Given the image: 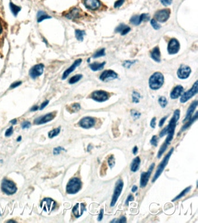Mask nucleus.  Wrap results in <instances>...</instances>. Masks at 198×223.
Masks as SVG:
<instances>
[{"mask_svg": "<svg viewBox=\"0 0 198 223\" xmlns=\"http://www.w3.org/2000/svg\"><path fill=\"white\" fill-rule=\"evenodd\" d=\"M197 89H198V81H196L189 90L187 91L186 92H184L182 94V95L180 98V102L181 103H185L188 100L191 99L193 96H195L197 93Z\"/></svg>", "mask_w": 198, "mask_h": 223, "instance_id": "0eeeda50", "label": "nucleus"}, {"mask_svg": "<svg viewBox=\"0 0 198 223\" xmlns=\"http://www.w3.org/2000/svg\"><path fill=\"white\" fill-rule=\"evenodd\" d=\"M81 109V106L79 103H75L70 106V111L72 112H77Z\"/></svg>", "mask_w": 198, "mask_h": 223, "instance_id": "e433bc0d", "label": "nucleus"}, {"mask_svg": "<svg viewBox=\"0 0 198 223\" xmlns=\"http://www.w3.org/2000/svg\"><path fill=\"white\" fill-rule=\"evenodd\" d=\"M10 123H11L12 125H15V124H16L17 123V120H16V119H13V120H12L11 121H10Z\"/></svg>", "mask_w": 198, "mask_h": 223, "instance_id": "e2e57ef3", "label": "nucleus"}, {"mask_svg": "<svg viewBox=\"0 0 198 223\" xmlns=\"http://www.w3.org/2000/svg\"><path fill=\"white\" fill-rule=\"evenodd\" d=\"M180 48V45L178 41L175 38H172L169 42L167 51L169 54L174 55L178 52Z\"/></svg>", "mask_w": 198, "mask_h": 223, "instance_id": "f8f14e48", "label": "nucleus"}, {"mask_svg": "<svg viewBox=\"0 0 198 223\" xmlns=\"http://www.w3.org/2000/svg\"><path fill=\"white\" fill-rule=\"evenodd\" d=\"M82 62V59H79V60H77L75 61V62L71 65V67H69L68 69L64 71V72L63 73V76H62V79L63 80H64L66 79L69 75L72 73L77 67H78L80 64Z\"/></svg>", "mask_w": 198, "mask_h": 223, "instance_id": "6ab92c4d", "label": "nucleus"}, {"mask_svg": "<svg viewBox=\"0 0 198 223\" xmlns=\"http://www.w3.org/2000/svg\"><path fill=\"white\" fill-rule=\"evenodd\" d=\"M105 55V49L102 48L101 49L98 51H97L93 55V58H98L101 57H103V56Z\"/></svg>", "mask_w": 198, "mask_h": 223, "instance_id": "4c0bfd02", "label": "nucleus"}, {"mask_svg": "<svg viewBox=\"0 0 198 223\" xmlns=\"http://www.w3.org/2000/svg\"><path fill=\"white\" fill-rule=\"evenodd\" d=\"M3 31V28H2V26L1 25V23H0V34H1Z\"/></svg>", "mask_w": 198, "mask_h": 223, "instance_id": "69168bd1", "label": "nucleus"}, {"mask_svg": "<svg viewBox=\"0 0 198 223\" xmlns=\"http://www.w3.org/2000/svg\"><path fill=\"white\" fill-rule=\"evenodd\" d=\"M150 142L151 144V145H152L153 146H158V138L156 135H153L151 141H150Z\"/></svg>", "mask_w": 198, "mask_h": 223, "instance_id": "37998d69", "label": "nucleus"}, {"mask_svg": "<svg viewBox=\"0 0 198 223\" xmlns=\"http://www.w3.org/2000/svg\"><path fill=\"white\" fill-rule=\"evenodd\" d=\"M138 147L137 146H134V148H133V153L134 155H136L138 152Z\"/></svg>", "mask_w": 198, "mask_h": 223, "instance_id": "bf43d9fd", "label": "nucleus"}, {"mask_svg": "<svg viewBox=\"0 0 198 223\" xmlns=\"http://www.w3.org/2000/svg\"><path fill=\"white\" fill-rule=\"evenodd\" d=\"M151 57L155 62H160L161 61V54L159 48L158 47H155L152 51Z\"/></svg>", "mask_w": 198, "mask_h": 223, "instance_id": "b1692460", "label": "nucleus"}, {"mask_svg": "<svg viewBox=\"0 0 198 223\" xmlns=\"http://www.w3.org/2000/svg\"><path fill=\"white\" fill-rule=\"evenodd\" d=\"M151 25H152V26L153 27L154 29H155V30H159V29H160V25L158 24V23H157V22H156L155 19H152L151 21Z\"/></svg>", "mask_w": 198, "mask_h": 223, "instance_id": "a18cd8bd", "label": "nucleus"}, {"mask_svg": "<svg viewBox=\"0 0 198 223\" xmlns=\"http://www.w3.org/2000/svg\"><path fill=\"white\" fill-rule=\"evenodd\" d=\"M155 166V164L153 163L149 167L148 170L147 172H143L141 174V178H140V187L141 188H145L149 181V180L150 179L151 173L154 169Z\"/></svg>", "mask_w": 198, "mask_h": 223, "instance_id": "6e6552de", "label": "nucleus"}, {"mask_svg": "<svg viewBox=\"0 0 198 223\" xmlns=\"http://www.w3.org/2000/svg\"><path fill=\"white\" fill-rule=\"evenodd\" d=\"M180 110L178 109H177L174 111L173 116L171 119L170 120L168 126H167L160 133L159 136L161 138L163 137L164 135L167 134V137L164 142L168 145L170 144L172 140L173 139L177 123L180 119Z\"/></svg>", "mask_w": 198, "mask_h": 223, "instance_id": "f257e3e1", "label": "nucleus"}, {"mask_svg": "<svg viewBox=\"0 0 198 223\" xmlns=\"http://www.w3.org/2000/svg\"><path fill=\"white\" fill-rule=\"evenodd\" d=\"M13 133H14V129H13V127L11 126L7 130V131L5 133V135L6 137H10L13 134Z\"/></svg>", "mask_w": 198, "mask_h": 223, "instance_id": "09e8293b", "label": "nucleus"}, {"mask_svg": "<svg viewBox=\"0 0 198 223\" xmlns=\"http://www.w3.org/2000/svg\"><path fill=\"white\" fill-rule=\"evenodd\" d=\"M167 118H168V116H165V117L163 118L162 119H160V120L159 122V127H162L163 126V124H164L165 121L166 120V119H167Z\"/></svg>", "mask_w": 198, "mask_h": 223, "instance_id": "5fc2aeb1", "label": "nucleus"}, {"mask_svg": "<svg viewBox=\"0 0 198 223\" xmlns=\"http://www.w3.org/2000/svg\"><path fill=\"white\" fill-rule=\"evenodd\" d=\"M48 103H49V101H48V100L42 102V103L41 105V106L40 107V110H42L43 109H44L48 105Z\"/></svg>", "mask_w": 198, "mask_h": 223, "instance_id": "13d9d810", "label": "nucleus"}, {"mask_svg": "<svg viewBox=\"0 0 198 223\" xmlns=\"http://www.w3.org/2000/svg\"><path fill=\"white\" fill-rule=\"evenodd\" d=\"M117 77V75L116 72L112 70H106L102 73L99 79L103 81H108L115 79Z\"/></svg>", "mask_w": 198, "mask_h": 223, "instance_id": "f3484780", "label": "nucleus"}, {"mask_svg": "<svg viewBox=\"0 0 198 223\" xmlns=\"http://www.w3.org/2000/svg\"><path fill=\"white\" fill-rule=\"evenodd\" d=\"M173 152H174V148H172L169 150L168 153L163 158V159L160 162V163L159 164V166H158L157 170L156 171V173L153 177V179L152 181V183H155L158 180V179L160 177V176L162 174V173H163V172L164 171V170L165 169V167L167 165L168 162H169V161L170 159V157H171L172 153H173Z\"/></svg>", "mask_w": 198, "mask_h": 223, "instance_id": "7ed1b4c3", "label": "nucleus"}, {"mask_svg": "<svg viewBox=\"0 0 198 223\" xmlns=\"http://www.w3.org/2000/svg\"><path fill=\"white\" fill-rule=\"evenodd\" d=\"M60 129L59 127L55 129L50 131L48 133V137H49V138H52L57 136L60 133Z\"/></svg>", "mask_w": 198, "mask_h": 223, "instance_id": "f704fd0d", "label": "nucleus"}, {"mask_svg": "<svg viewBox=\"0 0 198 223\" xmlns=\"http://www.w3.org/2000/svg\"><path fill=\"white\" fill-rule=\"evenodd\" d=\"M197 101H195L193 102L190 105L189 107H188V109L187 110V112H186V116H185V119L183 120V123L187 122L188 120H189L192 118V115H193V114L195 110L196 109V108L197 107Z\"/></svg>", "mask_w": 198, "mask_h": 223, "instance_id": "412c9836", "label": "nucleus"}, {"mask_svg": "<svg viewBox=\"0 0 198 223\" xmlns=\"http://www.w3.org/2000/svg\"><path fill=\"white\" fill-rule=\"evenodd\" d=\"M108 164H109V166H110V168H113V166H114L115 164V159H114V157L113 156V155H111L109 159H108Z\"/></svg>", "mask_w": 198, "mask_h": 223, "instance_id": "a19ab883", "label": "nucleus"}, {"mask_svg": "<svg viewBox=\"0 0 198 223\" xmlns=\"http://www.w3.org/2000/svg\"><path fill=\"white\" fill-rule=\"evenodd\" d=\"M164 83V76L160 72H156L153 74L149 80V87L153 90H157L160 88Z\"/></svg>", "mask_w": 198, "mask_h": 223, "instance_id": "f03ea898", "label": "nucleus"}, {"mask_svg": "<svg viewBox=\"0 0 198 223\" xmlns=\"http://www.w3.org/2000/svg\"><path fill=\"white\" fill-rule=\"evenodd\" d=\"M38 109V106H33V107L31 108L30 110H31L32 112H35V111L37 110Z\"/></svg>", "mask_w": 198, "mask_h": 223, "instance_id": "052dcab7", "label": "nucleus"}, {"mask_svg": "<svg viewBox=\"0 0 198 223\" xmlns=\"http://www.w3.org/2000/svg\"><path fill=\"white\" fill-rule=\"evenodd\" d=\"M85 7L90 10H98L101 6L99 0H84Z\"/></svg>", "mask_w": 198, "mask_h": 223, "instance_id": "aec40b11", "label": "nucleus"}, {"mask_svg": "<svg viewBox=\"0 0 198 223\" xmlns=\"http://www.w3.org/2000/svg\"><path fill=\"white\" fill-rule=\"evenodd\" d=\"M82 77H83V76L82 75H76L70 79L69 83L71 84H75V83H77L79 81H80Z\"/></svg>", "mask_w": 198, "mask_h": 223, "instance_id": "72a5a7b5", "label": "nucleus"}, {"mask_svg": "<svg viewBox=\"0 0 198 223\" xmlns=\"http://www.w3.org/2000/svg\"><path fill=\"white\" fill-rule=\"evenodd\" d=\"M69 19H76L79 18L80 16V11L77 8L72 9L67 15L65 16Z\"/></svg>", "mask_w": 198, "mask_h": 223, "instance_id": "a878e982", "label": "nucleus"}, {"mask_svg": "<svg viewBox=\"0 0 198 223\" xmlns=\"http://www.w3.org/2000/svg\"><path fill=\"white\" fill-rule=\"evenodd\" d=\"M191 188H192L191 186H189V187L186 188H185V189H184L180 194H178L175 198H174L172 200V202H174V201H175V200H177L181 199V198H182L183 196H184L188 192H189V191L190 190Z\"/></svg>", "mask_w": 198, "mask_h": 223, "instance_id": "2f4dec72", "label": "nucleus"}, {"mask_svg": "<svg viewBox=\"0 0 198 223\" xmlns=\"http://www.w3.org/2000/svg\"><path fill=\"white\" fill-rule=\"evenodd\" d=\"M197 112H196V114H195V115L193 116V117H192L189 120H188L187 121V122L185 123V124H184V126H183V127H182V129H181V132H183V131H184L185 130H186V129H188L196 120H197Z\"/></svg>", "mask_w": 198, "mask_h": 223, "instance_id": "bb28decb", "label": "nucleus"}, {"mask_svg": "<svg viewBox=\"0 0 198 223\" xmlns=\"http://www.w3.org/2000/svg\"><path fill=\"white\" fill-rule=\"evenodd\" d=\"M109 94L102 90H98L93 92L91 94V98L98 102H102L108 100Z\"/></svg>", "mask_w": 198, "mask_h": 223, "instance_id": "1a4fd4ad", "label": "nucleus"}, {"mask_svg": "<svg viewBox=\"0 0 198 223\" xmlns=\"http://www.w3.org/2000/svg\"><path fill=\"white\" fill-rule=\"evenodd\" d=\"M160 2L164 6H168L171 4L173 0H160Z\"/></svg>", "mask_w": 198, "mask_h": 223, "instance_id": "8fccbe9b", "label": "nucleus"}, {"mask_svg": "<svg viewBox=\"0 0 198 223\" xmlns=\"http://www.w3.org/2000/svg\"><path fill=\"white\" fill-rule=\"evenodd\" d=\"M140 163H141V159L139 156H137L136 158H134L133 160V161H132V163L131 164V167H130L131 171L133 172H137L140 168Z\"/></svg>", "mask_w": 198, "mask_h": 223, "instance_id": "393cba45", "label": "nucleus"}, {"mask_svg": "<svg viewBox=\"0 0 198 223\" xmlns=\"http://www.w3.org/2000/svg\"><path fill=\"white\" fill-rule=\"evenodd\" d=\"M7 222H15L16 221L12 220H8Z\"/></svg>", "mask_w": 198, "mask_h": 223, "instance_id": "338daca9", "label": "nucleus"}, {"mask_svg": "<svg viewBox=\"0 0 198 223\" xmlns=\"http://www.w3.org/2000/svg\"><path fill=\"white\" fill-rule=\"evenodd\" d=\"M124 1H125V0H117V1H116V3H114V7L115 8H117L120 7L121 6H122V5L124 3Z\"/></svg>", "mask_w": 198, "mask_h": 223, "instance_id": "de8ad7c7", "label": "nucleus"}, {"mask_svg": "<svg viewBox=\"0 0 198 223\" xmlns=\"http://www.w3.org/2000/svg\"><path fill=\"white\" fill-rule=\"evenodd\" d=\"M156 118H153L152 120H151V127L152 128V129H155V127H156Z\"/></svg>", "mask_w": 198, "mask_h": 223, "instance_id": "4d7b16f0", "label": "nucleus"}, {"mask_svg": "<svg viewBox=\"0 0 198 223\" xmlns=\"http://www.w3.org/2000/svg\"><path fill=\"white\" fill-rule=\"evenodd\" d=\"M21 140H22V137H21V136H19V137H18V138H17V141H18V142H19V141H21Z\"/></svg>", "mask_w": 198, "mask_h": 223, "instance_id": "0e129e2a", "label": "nucleus"}, {"mask_svg": "<svg viewBox=\"0 0 198 223\" xmlns=\"http://www.w3.org/2000/svg\"><path fill=\"white\" fill-rule=\"evenodd\" d=\"M65 149L61 147V146H58L57 148H55L53 149V153L54 155H59L60 154V153L62 152V151H64Z\"/></svg>", "mask_w": 198, "mask_h": 223, "instance_id": "49530a36", "label": "nucleus"}, {"mask_svg": "<svg viewBox=\"0 0 198 223\" xmlns=\"http://www.w3.org/2000/svg\"><path fill=\"white\" fill-rule=\"evenodd\" d=\"M184 92V88L181 86H177L175 87L170 93V97L173 99L179 98Z\"/></svg>", "mask_w": 198, "mask_h": 223, "instance_id": "4be33fe9", "label": "nucleus"}, {"mask_svg": "<svg viewBox=\"0 0 198 223\" xmlns=\"http://www.w3.org/2000/svg\"><path fill=\"white\" fill-rule=\"evenodd\" d=\"M30 126H31V123H30V122H27V121L24 122L22 124V127L23 129H29V128L30 127Z\"/></svg>", "mask_w": 198, "mask_h": 223, "instance_id": "3c124183", "label": "nucleus"}, {"mask_svg": "<svg viewBox=\"0 0 198 223\" xmlns=\"http://www.w3.org/2000/svg\"><path fill=\"white\" fill-rule=\"evenodd\" d=\"M44 66L42 64H38L34 66L29 72L30 76L35 79L42 75L44 72Z\"/></svg>", "mask_w": 198, "mask_h": 223, "instance_id": "ddd939ff", "label": "nucleus"}, {"mask_svg": "<svg viewBox=\"0 0 198 223\" xmlns=\"http://www.w3.org/2000/svg\"><path fill=\"white\" fill-rule=\"evenodd\" d=\"M86 210V205L84 203H77L73 207L72 212L76 218H79L83 215Z\"/></svg>", "mask_w": 198, "mask_h": 223, "instance_id": "a211bd4d", "label": "nucleus"}, {"mask_svg": "<svg viewBox=\"0 0 198 223\" xmlns=\"http://www.w3.org/2000/svg\"><path fill=\"white\" fill-rule=\"evenodd\" d=\"M137 189H138V187L136 185H134L133 187V188H132L131 191H132V192H136L137 191Z\"/></svg>", "mask_w": 198, "mask_h": 223, "instance_id": "680f3d73", "label": "nucleus"}, {"mask_svg": "<svg viewBox=\"0 0 198 223\" xmlns=\"http://www.w3.org/2000/svg\"><path fill=\"white\" fill-rule=\"evenodd\" d=\"M0 215H1V212H0Z\"/></svg>", "mask_w": 198, "mask_h": 223, "instance_id": "774afa93", "label": "nucleus"}, {"mask_svg": "<svg viewBox=\"0 0 198 223\" xmlns=\"http://www.w3.org/2000/svg\"><path fill=\"white\" fill-rule=\"evenodd\" d=\"M103 213H104V210L103 209H102L100 210V213H99V215L98 217V221H101L102 220L103 216Z\"/></svg>", "mask_w": 198, "mask_h": 223, "instance_id": "864d4df0", "label": "nucleus"}, {"mask_svg": "<svg viewBox=\"0 0 198 223\" xmlns=\"http://www.w3.org/2000/svg\"><path fill=\"white\" fill-rule=\"evenodd\" d=\"M130 30V27L123 23L120 24L115 29V31L116 33H120L122 36L126 35L129 32Z\"/></svg>", "mask_w": 198, "mask_h": 223, "instance_id": "5701e85b", "label": "nucleus"}, {"mask_svg": "<svg viewBox=\"0 0 198 223\" xmlns=\"http://www.w3.org/2000/svg\"><path fill=\"white\" fill-rule=\"evenodd\" d=\"M2 191L8 195L15 194L17 191V188L15 184L9 180L4 179L1 183Z\"/></svg>", "mask_w": 198, "mask_h": 223, "instance_id": "39448f33", "label": "nucleus"}, {"mask_svg": "<svg viewBox=\"0 0 198 223\" xmlns=\"http://www.w3.org/2000/svg\"><path fill=\"white\" fill-rule=\"evenodd\" d=\"M127 222V220L125 216H121L119 219L114 218L112 221H111V222Z\"/></svg>", "mask_w": 198, "mask_h": 223, "instance_id": "c03bdc74", "label": "nucleus"}, {"mask_svg": "<svg viewBox=\"0 0 198 223\" xmlns=\"http://www.w3.org/2000/svg\"><path fill=\"white\" fill-rule=\"evenodd\" d=\"M134 197H133V195H129V196H128V198H127V200H126V201H125V205H126L127 206H128L129 202H131V201H133V200H134Z\"/></svg>", "mask_w": 198, "mask_h": 223, "instance_id": "603ef678", "label": "nucleus"}, {"mask_svg": "<svg viewBox=\"0 0 198 223\" xmlns=\"http://www.w3.org/2000/svg\"><path fill=\"white\" fill-rule=\"evenodd\" d=\"M124 187V183L122 180L119 179L117 182L116 183L115 185V188L114 189L113 194L112 196L111 203H110V206L113 207L116 205L121 192L123 190Z\"/></svg>", "mask_w": 198, "mask_h": 223, "instance_id": "423d86ee", "label": "nucleus"}, {"mask_svg": "<svg viewBox=\"0 0 198 223\" xmlns=\"http://www.w3.org/2000/svg\"><path fill=\"white\" fill-rule=\"evenodd\" d=\"M56 203L51 198H44L41 203V207L45 211L51 212L56 207Z\"/></svg>", "mask_w": 198, "mask_h": 223, "instance_id": "9b49d317", "label": "nucleus"}, {"mask_svg": "<svg viewBox=\"0 0 198 223\" xmlns=\"http://www.w3.org/2000/svg\"><path fill=\"white\" fill-rule=\"evenodd\" d=\"M10 9H11V12H12V14H14V16H17L18 13L21 11V8L15 5L14 4H13L12 3H10Z\"/></svg>", "mask_w": 198, "mask_h": 223, "instance_id": "7c9ffc66", "label": "nucleus"}, {"mask_svg": "<svg viewBox=\"0 0 198 223\" xmlns=\"http://www.w3.org/2000/svg\"><path fill=\"white\" fill-rule=\"evenodd\" d=\"M143 22L141 15H134L130 19V22L136 26L139 25L141 23Z\"/></svg>", "mask_w": 198, "mask_h": 223, "instance_id": "c85d7f7f", "label": "nucleus"}, {"mask_svg": "<svg viewBox=\"0 0 198 223\" xmlns=\"http://www.w3.org/2000/svg\"><path fill=\"white\" fill-rule=\"evenodd\" d=\"M82 188V183L79 178L74 177L69 180L66 185V192L69 194L74 195L79 192Z\"/></svg>", "mask_w": 198, "mask_h": 223, "instance_id": "20e7f679", "label": "nucleus"}, {"mask_svg": "<svg viewBox=\"0 0 198 223\" xmlns=\"http://www.w3.org/2000/svg\"><path fill=\"white\" fill-rule=\"evenodd\" d=\"M95 120L91 117H84L80 120L79 124L83 129H89L95 126Z\"/></svg>", "mask_w": 198, "mask_h": 223, "instance_id": "4468645a", "label": "nucleus"}, {"mask_svg": "<svg viewBox=\"0 0 198 223\" xmlns=\"http://www.w3.org/2000/svg\"><path fill=\"white\" fill-rule=\"evenodd\" d=\"M86 34V33L84 30H76L75 31V35L76 38L80 41H82L84 38V36Z\"/></svg>", "mask_w": 198, "mask_h": 223, "instance_id": "473e14b6", "label": "nucleus"}, {"mask_svg": "<svg viewBox=\"0 0 198 223\" xmlns=\"http://www.w3.org/2000/svg\"><path fill=\"white\" fill-rule=\"evenodd\" d=\"M55 117V113H49L43 116H40L34 120V124L41 125L52 120Z\"/></svg>", "mask_w": 198, "mask_h": 223, "instance_id": "2eb2a0df", "label": "nucleus"}, {"mask_svg": "<svg viewBox=\"0 0 198 223\" xmlns=\"http://www.w3.org/2000/svg\"><path fill=\"white\" fill-rule=\"evenodd\" d=\"M170 13L171 11L169 9H163L159 10L155 13V18L158 22L163 23L169 19Z\"/></svg>", "mask_w": 198, "mask_h": 223, "instance_id": "9d476101", "label": "nucleus"}, {"mask_svg": "<svg viewBox=\"0 0 198 223\" xmlns=\"http://www.w3.org/2000/svg\"><path fill=\"white\" fill-rule=\"evenodd\" d=\"M141 98V95L140 94L137 92V91H134L132 94V100H133V102L134 103H137L140 102V99Z\"/></svg>", "mask_w": 198, "mask_h": 223, "instance_id": "c9c22d12", "label": "nucleus"}, {"mask_svg": "<svg viewBox=\"0 0 198 223\" xmlns=\"http://www.w3.org/2000/svg\"><path fill=\"white\" fill-rule=\"evenodd\" d=\"M191 69L188 66L181 65L177 71V76L180 79H186L189 77Z\"/></svg>", "mask_w": 198, "mask_h": 223, "instance_id": "dca6fc26", "label": "nucleus"}, {"mask_svg": "<svg viewBox=\"0 0 198 223\" xmlns=\"http://www.w3.org/2000/svg\"><path fill=\"white\" fill-rule=\"evenodd\" d=\"M51 17L47 15L44 11H40L37 13V22L40 23L45 19H50Z\"/></svg>", "mask_w": 198, "mask_h": 223, "instance_id": "c756f323", "label": "nucleus"}, {"mask_svg": "<svg viewBox=\"0 0 198 223\" xmlns=\"http://www.w3.org/2000/svg\"><path fill=\"white\" fill-rule=\"evenodd\" d=\"M158 102H159V103L160 105V106L163 108H164L167 105V100L166 98V97H164V96H160L159 98Z\"/></svg>", "mask_w": 198, "mask_h": 223, "instance_id": "58836bf2", "label": "nucleus"}, {"mask_svg": "<svg viewBox=\"0 0 198 223\" xmlns=\"http://www.w3.org/2000/svg\"><path fill=\"white\" fill-rule=\"evenodd\" d=\"M131 116H133V118L134 119H137L140 118V117L141 116V114L136 110H131Z\"/></svg>", "mask_w": 198, "mask_h": 223, "instance_id": "79ce46f5", "label": "nucleus"}, {"mask_svg": "<svg viewBox=\"0 0 198 223\" xmlns=\"http://www.w3.org/2000/svg\"><path fill=\"white\" fill-rule=\"evenodd\" d=\"M21 84H22V82H21V81L15 82V83L12 84V85L10 86V88H15L18 87V86H19L20 85H21Z\"/></svg>", "mask_w": 198, "mask_h": 223, "instance_id": "6e6d98bb", "label": "nucleus"}, {"mask_svg": "<svg viewBox=\"0 0 198 223\" xmlns=\"http://www.w3.org/2000/svg\"><path fill=\"white\" fill-rule=\"evenodd\" d=\"M137 61H125L123 64V66L125 68H129L132 65H134Z\"/></svg>", "mask_w": 198, "mask_h": 223, "instance_id": "ea45409f", "label": "nucleus"}, {"mask_svg": "<svg viewBox=\"0 0 198 223\" xmlns=\"http://www.w3.org/2000/svg\"><path fill=\"white\" fill-rule=\"evenodd\" d=\"M105 65V62H103L102 63H97V62H94L93 64H91L90 65V68H91V69L92 70V71H99V70H102L104 66Z\"/></svg>", "mask_w": 198, "mask_h": 223, "instance_id": "cd10ccee", "label": "nucleus"}]
</instances>
